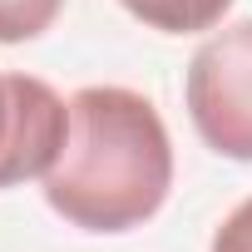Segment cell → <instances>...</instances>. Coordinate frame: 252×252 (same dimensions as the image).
Segmentation results:
<instances>
[{
	"instance_id": "obj_1",
	"label": "cell",
	"mask_w": 252,
	"mask_h": 252,
	"mask_svg": "<svg viewBox=\"0 0 252 252\" xmlns=\"http://www.w3.org/2000/svg\"><path fill=\"white\" fill-rule=\"evenodd\" d=\"M173 188V144L158 109L119 84L69 99V139L45 173V203L84 232H129Z\"/></svg>"
},
{
	"instance_id": "obj_2",
	"label": "cell",
	"mask_w": 252,
	"mask_h": 252,
	"mask_svg": "<svg viewBox=\"0 0 252 252\" xmlns=\"http://www.w3.org/2000/svg\"><path fill=\"white\" fill-rule=\"evenodd\" d=\"M188 114L208 149L252 163V20L198 45L188 64Z\"/></svg>"
},
{
	"instance_id": "obj_3",
	"label": "cell",
	"mask_w": 252,
	"mask_h": 252,
	"mask_svg": "<svg viewBox=\"0 0 252 252\" xmlns=\"http://www.w3.org/2000/svg\"><path fill=\"white\" fill-rule=\"evenodd\" d=\"M69 139V104L35 74H0V188L45 178Z\"/></svg>"
},
{
	"instance_id": "obj_4",
	"label": "cell",
	"mask_w": 252,
	"mask_h": 252,
	"mask_svg": "<svg viewBox=\"0 0 252 252\" xmlns=\"http://www.w3.org/2000/svg\"><path fill=\"white\" fill-rule=\"evenodd\" d=\"M134 20H144L149 30H163V35H198V30H213L222 20V10L232 0H119Z\"/></svg>"
},
{
	"instance_id": "obj_5",
	"label": "cell",
	"mask_w": 252,
	"mask_h": 252,
	"mask_svg": "<svg viewBox=\"0 0 252 252\" xmlns=\"http://www.w3.org/2000/svg\"><path fill=\"white\" fill-rule=\"evenodd\" d=\"M64 0H0V45L35 40L55 25Z\"/></svg>"
},
{
	"instance_id": "obj_6",
	"label": "cell",
	"mask_w": 252,
	"mask_h": 252,
	"mask_svg": "<svg viewBox=\"0 0 252 252\" xmlns=\"http://www.w3.org/2000/svg\"><path fill=\"white\" fill-rule=\"evenodd\" d=\"M213 252H252V198L227 213V222L213 232Z\"/></svg>"
}]
</instances>
